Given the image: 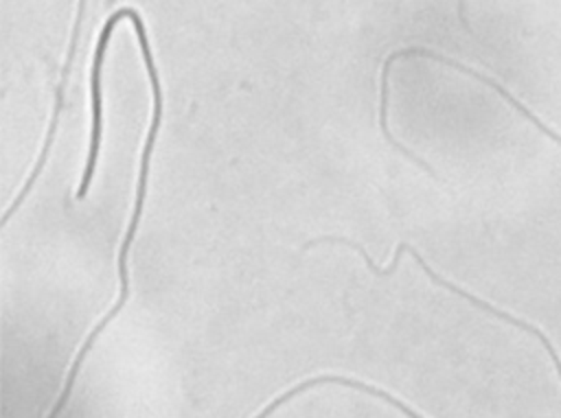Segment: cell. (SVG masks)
<instances>
[{
  "label": "cell",
  "mask_w": 561,
  "mask_h": 418,
  "mask_svg": "<svg viewBox=\"0 0 561 418\" xmlns=\"http://www.w3.org/2000/svg\"><path fill=\"white\" fill-rule=\"evenodd\" d=\"M125 20L123 9H116L103 24L96 44H94V55H92V66H90V114H92V125H90V144H88V158L85 166L77 186V199H85L96 164H99V153H101V140H103V63H105V53L107 44L112 39L114 28L118 22Z\"/></svg>",
  "instance_id": "6da1fadb"
},
{
  "label": "cell",
  "mask_w": 561,
  "mask_h": 418,
  "mask_svg": "<svg viewBox=\"0 0 561 418\" xmlns=\"http://www.w3.org/2000/svg\"><path fill=\"white\" fill-rule=\"evenodd\" d=\"M83 11H85V0H79V7H77V20H75V28H72V39H70V48H68V55H66V63H64V70H61V81L57 85V94H55V112H53V118H50V125H48V131H46V140H44V147L39 151V158H37V164L33 166L26 184L22 186L20 195L11 201L9 210L4 212L2 217V225L9 223V219L18 212V208L24 204V199L28 197L37 175L42 173L44 164H46V158H48V151H50V144H53V138H55V131H57V120H59V114H61V107H64V92H66V83H68V74H70V63H72V57H75V48H77V42H79V31H81V20H83Z\"/></svg>",
  "instance_id": "7a4b0ae2"
}]
</instances>
